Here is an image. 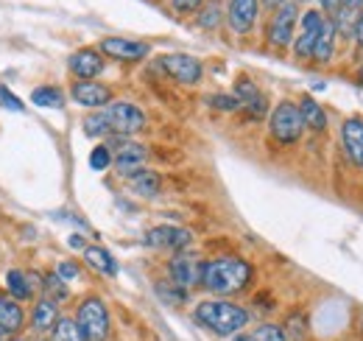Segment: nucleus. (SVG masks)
<instances>
[{
    "mask_svg": "<svg viewBox=\"0 0 363 341\" xmlns=\"http://www.w3.org/2000/svg\"><path fill=\"white\" fill-rule=\"evenodd\" d=\"M252 280H255V266L235 255L204 260V269H201V288H207L216 297L240 294L252 286Z\"/></svg>",
    "mask_w": 363,
    "mask_h": 341,
    "instance_id": "1",
    "label": "nucleus"
},
{
    "mask_svg": "<svg viewBox=\"0 0 363 341\" xmlns=\"http://www.w3.org/2000/svg\"><path fill=\"white\" fill-rule=\"evenodd\" d=\"M193 319H196V325H201L204 330H210L218 339H232V336L243 333L246 325L252 322L246 308L227 302V299H204V302H199L196 310H193Z\"/></svg>",
    "mask_w": 363,
    "mask_h": 341,
    "instance_id": "2",
    "label": "nucleus"
},
{
    "mask_svg": "<svg viewBox=\"0 0 363 341\" xmlns=\"http://www.w3.org/2000/svg\"><path fill=\"white\" fill-rule=\"evenodd\" d=\"M302 131H305V121H302V112L294 101H279L269 112V134H272L274 143L296 146L302 140Z\"/></svg>",
    "mask_w": 363,
    "mask_h": 341,
    "instance_id": "3",
    "label": "nucleus"
},
{
    "mask_svg": "<svg viewBox=\"0 0 363 341\" xmlns=\"http://www.w3.org/2000/svg\"><path fill=\"white\" fill-rule=\"evenodd\" d=\"M76 322L82 328L84 341H106L109 339V310L101 297H84L79 302Z\"/></svg>",
    "mask_w": 363,
    "mask_h": 341,
    "instance_id": "4",
    "label": "nucleus"
},
{
    "mask_svg": "<svg viewBox=\"0 0 363 341\" xmlns=\"http://www.w3.org/2000/svg\"><path fill=\"white\" fill-rule=\"evenodd\" d=\"M106 146L112 148V154H115V160H112V168L118 170L121 176H135L137 170L145 168V160H148V148L143 146V143H135V140H129V137H118V134H112V137H106Z\"/></svg>",
    "mask_w": 363,
    "mask_h": 341,
    "instance_id": "5",
    "label": "nucleus"
},
{
    "mask_svg": "<svg viewBox=\"0 0 363 341\" xmlns=\"http://www.w3.org/2000/svg\"><path fill=\"white\" fill-rule=\"evenodd\" d=\"M157 65H160L162 73H165L171 82H177V85L193 87L204 79V65H201L196 56H190V53H165Z\"/></svg>",
    "mask_w": 363,
    "mask_h": 341,
    "instance_id": "6",
    "label": "nucleus"
},
{
    "mask_svg": "<svg viewBox=\"0 0 363 341\" xmlns=\"http://www.w3.org/2000/svg\"><path fill=\"white\" fill-rule=\"evenodd\" d=\"M104 112H106V118H109L112 134H118V137H132V134L145 129V112H143L137 104L112 101Z\"/></svg>",
    "mask_w": 363,
    "mask_h": 341,
    "instance_id": "7",
    "label": "nucleus"
},
{
    "mask_svg": "<svg viewBox=\"0 0 363 341\" xmlns=\"http://www.w3.org/2000/svg\"><path fill=\"white\" fill-rule=\"evenodd\" d=\"M232 95L238 98L240 115H243L246 121L257 124V121H263V118L269 115V98H266V92L255 85L252 79L240 76V79L235 82V92H232Z\"/></svg>",
    "mask_w": 363,
    "mask_h": 341,
    "instance_id": "8",
    "label": "nucleus"
},
{
    "mask_svg": "<svg viewBox=\"0 0 363 341\" xmlns=\"http://www.w3.org/2000/svg\"><path fill=\"white\" fill-rule=\"evenodd\" d=\"M296 20H299V6L294 0L282 3L279 9H274L272 23H269V43L279 50H285L288 45L294 43L296 34Z\"/></svg>",
    "mask_w": 363,
    "mask_h": 341,
    "instance_id": "9",
    "label": "nucleus"
},
{
    "mask_svg": "<svg viewBox=\"0 0 363 341\" xmlns=\"http://www.w3.org/2000/svg\"><path fill=\"white\" fill-rule=\"evenodd\" d=\"M145 247L151 249H168V252H184L193 244V232L187 227H177V224H160L151 227L145 232Z\"/></svg>",
    "mask_w": 363,
    "mask_h": 341,
    "instance_id": "10",
    "label": "nucleus"
},
{
    "mask_svg": "<svg viewBox=\"0 0 363 341\" xmlns=\"http://www.w3.org/2000/svg\"><path fill=\"white\" fill-rule=\"evenodd\" d=\"M201 269H204V260L193 255V252H177V255L168 260V280L182 286L184 291L201 286Z\"/></svg>",
    "mask_w": 363,
    "mask_h": 341,
    "instance_id": "11",
    "label": "nucleus"
},
{
    "mask_svg": "<svg viewBox=\"0 0 363 341\" xmlns=\"http://www.w3.org/2000/svg\"><path fill=\"white\" fill-rule=\"evenodd\" d=\"M321 26H324V14L316 9H308L299 20V31L294 37V56L296 59H311L313 56V48L321 34Z\"/></svg>",
    "mask_w": 363,
    "mask_h": 341,
    "instance_id": "12",
    "label": "nucleus"
},
{
    "mask_svg": "<svg viewBox=\"0 0 363 341\" xmlns=\"http://www.w3.org/2000/svg\"><path fill=\"white\" fill-rule=\"evenodd\" d=\"M260 17V0H229L227 3V26L232 34H249Z\"/></svg>",
    "mask_w": 363,
    "mask_h": 341,
    "instance_id": "13",
    "label": "nucleus"
},
{
    "mask_svg": "<svg viewBox=\"0 0 363 341\" xmlns=\"http://www.w3.org/2000/svg\"><path fill=\"white\" fill-rule=\"evenodd\" d=\"M101 53H106L109 59H118V62H143L151 53V45L126 40V37H106V40H101Z\"/></svg>",
    "mask_w": 363,
    "mask_h": 341,
    "instance_id": "14",
    "label": "nucleus"
},
{
    "mask_svg": "<svg viewBox=\"0 0 363 341\" xmlns=\"http://www.w3.org/2000/svg\"><path fill=\"white\" fill-rule=\"evenodd\" d=\"M70 98L79 107L87 109H106L112 104V90L101 82H73L70 85Z\"/></svg>",
    "mask_w": 363,
    "mask_h": 341,
    "instance_id": "15",
    "label": "nucleus"
},
{
    "mask_svg": "<svg viewBox=\"0 0 363 341\" xmlns=\"http://www.w3.org/2000/svg\"><path fill=\"white\" fill-rule=\"evenodd\" d=\"M67 67L76 76V82H95V76H101V70H104V53L95 48H82V50L70 53Z\"/></svg>",
    "mask_w": 363,
    "mask_h": 341,
    "instance_id": "16",
    "label": "nucleus"
},
{
    "mask_svg": "<svg viewBox=\"0 0 363 341\" xmlns=\"http://www.w3.org/2000/svg\"><path fill=\"white\" fill-rule=\"evenodd\" d=\"M341 148L352 168H363V118H347L341 124Z\"/></svg>",
    "mask_w": 363,
    "mask_h": 341,
    "instance_id": "17",
    "label": "nucleus"
},
{
    "mask_svg": "<svg viewBox=\"0 0 363 341\" xmlns=\"http://www.w3.org/2000/svg\"><path fill=\"white\" fill-rule=\"evenodd\" d=\"M26 325V313L20 308V302L11 297H0V333L9 339V336H17Z\"/></svg>",
    "mask_w": 363,
    "mask_h": 341,
    "instance_id": "18",
    "label": "nucleus"
},
{
    "mask_svg": "<svg viewBox=\"0 0 363 341\" xmlns=\"http://www.w3.org/2000/svg\"><path fill=\"white\" fill-rule=\"evenodd\" d=\"M129 190L140 199H157L162 193V176L151 168L137 170L135 176H129Z\"/></svg>",
    "mask_w": 363,
    "mask_h": 341,
    "instance_id": "19",
    "label": "nucleus"
},
{
    "mask_svg": "<svg viewBox=\"0 0 363 341\" xmlns=\"http://www.w3.org/2000/svg\"><path fill=\"white\" fill-rule=\"evenodd\" d=\"M56 322H59V302L40 297L34 302V308H31V328L37 333H50Z\"/></svg>",
    "mask_w": 363,
    "mask_h": 341,
    "instance_id": "20",
    "label": "nucleus"
},
{
    "mask_svg": "<svg viewBox=\"0 0 363 341\" xmlns=\"http://www.w3.org/2000/svg\"><path fill=\"white\" fill-rule=\"evenodd\" d=\"M335 43H338V28H335V20L330 17V20H324V26H321V34H318L316 40V48H313V62L316 65H327L333 56H335Z\"/></svg>",
    "mask_w": 363,
    "mask_h": 341,
    "instance_id": "21",
    "label": "nucleus"
},
{
    "mask_svg": "<svg viewBox=\"0 0 363 341\" xmlns=\"http://www.w3.org/2000/svg\"><path fill=\"white\" fill-rule=\"evenodd\" d=\"M6 288H9V297L23 302V299H34L37 283L31 280V274H26L20 269H11V271H6Z\"/></svg>",
    "mask_w": 363,
    "mask_h": 341,
    "instance_id": "22",
    "label": "nucleus"
},
{
    "mask_svg": "<svg viewBox=\"0 0 363 341\" xmlns=\"http://www.w3.org/2000/svg\"><path fill=\"white\" fill-rule=\"evenodd\" d=\"M84 260H87L90 269H95V271L104 274V277H115V274H118V260L109 255V249H104V247L90 244V247L84 249Z\"/></svg>",
    "mask_w": 363,
    "mask_h": 341,
    "instance_id": "23",
    "label": "nucleus"
},
{
    "mask_svg": "<svg viewBox=\"0 0 363 341\" xmlns=\"http://www.w3.org/2000/svg\"><path fill=\"white\" fill-rule=\"evenodd\" d=\"M296 107H299L302 121H305V126L311 129V131H324V129H327V112H324V107L318 104L316 98L305 95V98H302Z\"/></svg>",
    "mask_w": 363,
    "mask_h": 341,
    "instance_id": "24",
    "label": "nucleus"
},
{
    "mask_svg": "<svg viewBox=\"0 0 363 341\" xmlns=\"http://www.w3.org/2000/svg\"><path fill=\"white\" fill-rule=\"evenodd\" d=\"M31 104L34 107H43V109H62L65 107V92L59 87H50V85L34 87L31 90Z\"/></svg>",
    "mask_w": 363,
    "mask_h": 341,
    "instance_id": "25",
    "label": "nucleus"
},
{
    "mask_svg": "<svg viewBox=\"0 0 363 341\" xmlns=\"http://www.w3.org/2000/svg\"><path fill=\"white\" fill-rule=\"evenodd\" d=\"M224 6L218 3V0H210V3H204L201 9H199V14H196V26L201 28V31H216L218 26H221V20H224Z\"/></svg>",
    "mask_w": 363,
    "mask_h": 341,
    "instance_id": "26",
    "label": "nucleus"
},
{
    "mask_svg": "<svg viewBox=\"0 0 363 341\" xmlns=\"http://www.w3.org/2000/svg\"><path fill=\"white\" fill-rule=\"evenodd\" d=\"M50 341H84V336H82V328H79L76 319L59 316V322L50 330Z\"/></svg>",
    "mask_w": 363,
    "mask_h": 341,
    "instance_id": "27",
    "label": "nucleus"
},
{
    "mask_svg": "<svg viewBox=\"0 0 363 341\" xmlns=\"http://www.w3.org/2000/svg\"><path fill=\"white\" fill-rule=\"evenodd\" d=\"M82 129H84L87 137H112V126H109V118H106L104 109L87 115V118L82 121Z\"/></svg>",
    "mask_w": 363,
    "mask_h": 341,
    "instance_id": "28",
    "label": "nucleus"
},
{
    "mask_svg": "<svg viewBox=\"0 0 363 341\" xmlns=\"http://www.w3.org/2000/svg\"><path fill=\"white\" fill-rule=\"evenodd\" d=\"M154 291H157V297L162 299L165 305H184L187 302V291L182 286H177V283H171V280H160L154 286Z\"/></svg>",
    "mask_w": 363,
    "mask_h": 341,
    "instance_id": "29",
    "label": "nucleus"
},
{
    "mask_svg": "<svg viewBox=\"0 0 363 341\" xmlns=\"http://www.w3.org/2000/svg\"><path fill=\"white\" fill-rule=\"evenodd\" d=\"M43 291H45L48 299H53V302H65V299H70V291H67V283L56 274V271H50L43 277Z\"/></svg>",
    "mask_w": 363,
    "mask_h": 341,
    "instance_id": "30",
    "label": "nucleus"
},
{
    "mask_svg": "<svg viewBox=\"0 0 363 341\" xmlns=\"http://www.w3.org/2000/svg\"><path fill=\"white\" fill-rule=\"evenodd\" d=\"M249 339H252V341H288V336H285L282 325L263 322V325H257V328L249 333Z\"/></svg>",
    "mask_w": 363,
    "mask_h": 341,
    "instance_id": "31",
    "label": "nucleus"
},
{
    "mask_svg": "<svg viewBox=\"0 0 363 341\" xmlns=\"http://www.w3.org/2000/svg\"><path fill=\"white\" fill-rule=\"evenodd\" d=\"M112 160H115V154H112V148H109L106 143L95 146V148L90 151V168L92 170H106V168H112Z\"/></svg>",
    "mask_w": 363,
    "mask_h": 341,
    "instance_id": "32",
    "label": "nucleus"
},
{
    "mask_svg": "<svg viewBox=\"0 0 363 341\" xmlns=\"http://www.w3.org/2000/svg\"><path fill=\"white\" fill-rule=\"evenodd\" d=\"M282 330H285L288 339H305V333H308V316L294 310V313L288 316V322H285Z\"/></svg>",
    "mask_w": 363,
    "mask_h": 341,
    "instance_id": "33",
    "label": "nucleus"
},
{
    "mask_svg": "<svg viewBox=\"0 0 363 341\" xmlns=\"http://www.w3.org/2000/svg\"><path fill=\"white\" fill-rule=\"evenodd\" d=\"M207 104H210L213 109H218V112H240L238 98H235V95H229V92H216V95H207Z\"/></svg>",
    "mask_w": 363,
    "mask_h": 341,
    "instance_id": "34",
    "label": "nucleus"
},
{
    "mask_svg": "<svg viewBox=\"0 0 363 341\" xmlns=\"http://www.w3.org/2000/svg\"><path fill=\"white\" fill-rule=\"evenodd\" d=\"M0 107L9 109V112H23V109H26V104H23L9 87H0Z\"/></svg>",
    "mask_w": 363,
    "mask_h": 341,
    "instance_id": "35",
    "label": "nucleus"
},
{
    "mask_svg": "<svg viewBox=\"0 0 363 341\" xmlns=\"http://www.w3.org/2000/svg\"><path fill=\"white\" fill-rule=\"evenodd\" d=\"M56 274H59L65 283H73V280L82 277V269H79V263H73V260H62V263L56 266Z\"/></svg>",
    "mask_w": 363,
    "mask_h": 341,
    "instance_id": "36",
    "label": "nucleus"
},
{
    "mask_svg": "<svg viewBox=\"0 0 363 341\" xmlns=\"http://www.w3.org/2000/svg\"><path fill=\"white\" fill-rule=\"evenodd\" d=\"M207 0H171V9L177 11V14H199V9L204 6Z\"/></svg>",
    "mask_w": 363,
    "mask_h": 341,
    "instance_id": "37",
    "label": "nucleus"
},
{
    "mask_svg": "<svg viewBox=\"0 0 363 341\" xmlns=\"http://www.w3.org/2000/svg\"><path fill=\"white\" fill-rule=\"evenodd\" d=\"M67 247H70V249H82V252H84L90 244H87L82 235H70V238H67Z\"/></svg>",
    "mask_w": 363,
    "mask_h": 341,
    "instance_id": "38",
    "label": "nucleus"
},
{
    "mask_svg": "<svg viewBox=\"0 0 363 341\" xmlns=\"http://www.w3.org/2000/svg\"><path fill=\"white\" fill-rule=\"evenodd\" d=\"M318 3H321V9H324L330 17H333V14L341 9V0H318Z\"/></svg>",
    "mask_w": 363,
    "mask_h": 341,
    "instance_id": "39",
    "label": "nucleus"
},
{
    "mask_svg": "<svg viewBox=\"0 0 363 341\" xmlns=\"http://www.w3.org/2000/svg\"><path fill=\"white\" fill-rule=\"evenodd\" d=\"M352 40H355V45H358V48H363V9H361V14H358V23H355V37H352Z\"/></svg>",
    "mask_w": 363,
    "mask_h": 341,
    "instance_id": "40",
    "label": "nucleus"
},
{
    "mask_svg": "<svg viewBox=\"0 0 363 341\" xmlns=\"http://www.w3.org/2000/svg\"><path fill=\"white\" fill-rule=\"evenodd\" d=\"M341 9H350V11H361L363 0H341Z\"/></svg>",
    "mask_w": 363,
    "mask_h": 341,
    "instance_id": "41",
    "label": "nucleus"
},
{
    "mask_svg": "<svg viewBox=\"0 0 363 341\" xmlns=\"http://www.w3.org/2000/svg\"><path fill=\"white\" fill-rule=\"evenodd\" d=\"M260 3H263V6H266V9H279V6H282V3H288V0H260Z\"/></svg>",
    "mask_w": 363,
    "mask_h": 341,
    "instance_id": "42",
    "label": "nucleus"
},
{
    "mask_svg": "<svg viewBox=\"0 0 363 341\" xmlns=\"http://www.w3.org/2000/svg\"><path fill=\"white\" fill-rule=\"evenodd\" d=\"M229 341H252V339H249V333H238V336H232Z\"/></svg>",
    "mask_w": 363,
    "mask_h": 341,
    "instance_id": "43",
    "label": "nucleus"
},
{
    "mask_svg": "<svg viewBox=\"0 0 363 341\" xmlns=\"http://www.w3.org/2000/svg\"><path fill=\"white\" fill-rule=\"evenodd\" d=\"M358 79H361V85H363V62H361V70H358Z\"/></svg>",
    "mask_w": 363,
    "mask_h": 341,
    "instance_id": "44",
    "label": "nucleus"
},
{
    "mask_svg": "<svg viewBox=\"0 0 363 341\" xmlns=\"http://www.w3.org/2000/svg\"><path fill=\"white\" fill-rule=\"evenodd\" d=\"M6 341H23V339H17V336H9Z\"/></svg>",
    "mask_w": 363,
    "mask_h": 341,
    "instance_id": "45",
    "label": "nucleus"
},
{
    "mask_svg": "<svg viewBox=\"0 0 363 341\" xmlns=\"http://www.w3.org/2000/svg\"><path fill=\"white\" fill-rule=\"evenodd\" d=\"M0 341H6V336H3V333H0Z\"/></svg>",
    "mask_w": 363,
    "mask_h": 341,
    "instance_id": "46",
    "label": "nucleus"
},
{
    "mask_svg": "<svg viewBox=\"0 0 363 341\" xmlns=\"http://www.w3.org/2000/svg\"><path fill=\"white\" fill-rule=\"evenodd\" d=\"M299 3H311V0H299Z\"/></svg>",
    "mask_w": 363,
    "mask_h": 341,
    "instance_id": "47",
    "label": "nucleus"
}]
</instances>
